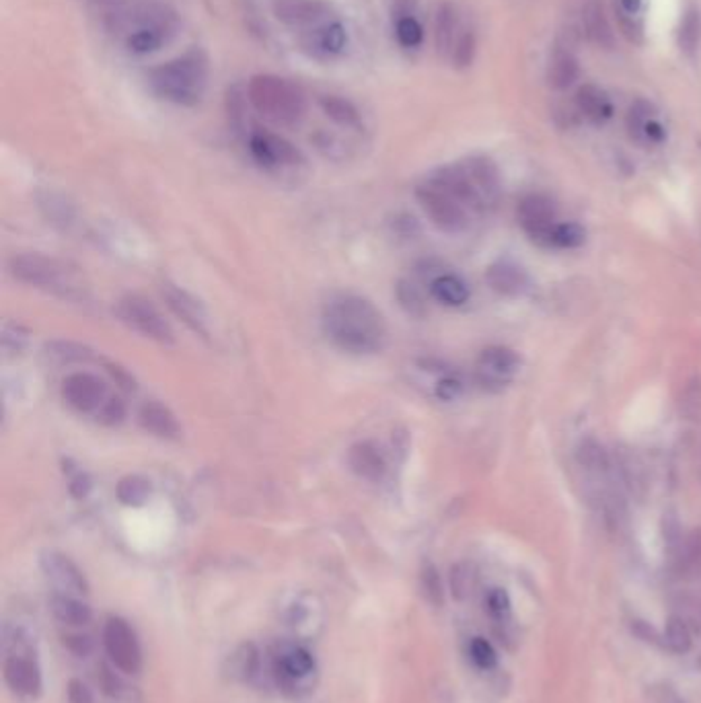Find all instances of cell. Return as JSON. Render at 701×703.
<instances>
[{"instance_id": "6da1fadb", "label": "cell", "mask_w": 701, "mask_h": 703, "mask_svg": "<svg viewBox=\"0 0 701 703\" xmlns=\"http://www.w3.org/2000/svg\"><path fill=\"white\" fill-rule=\"evenodd\" d=\"M323 329L339 350L366 356L387 344V323L374 304L356 294H339L323 309Z\"/></svg>"}, {"instance_id": "7a4b0ae2", "label": "cell", "mask_w": 701, "mask_h": 703, "mask_svg": "<svg viewBox=\"0 0 701 703\" xmlns=\"http://www.w3.org/2000/svg\"><path fill=\"white\" fill-rule=\"evenodd\" d=\"M208 78H211V60L202 48L187 50L147 72L148 89L158 99L182 107L200 104L208 89Z\"/></svg>"}, {"instance_id": "3957f363", "label": "cell", "mask_w": 701, "mask_h": 703, "mask_svg": "<svg viewBox=\"0 0 701 703\" xmlns=\"http://www.w3.org/2000/svg\"><path fill=\"white\" fill-rule=\"evenodd\" d=\"M245 95L253 110L274 124L294 126L305 118V93L299 85L282 77L256 75L245 89Z\"/></svg>"}, {"instance_id": "277c9868", "label": "cell", "mask_w": 701, "mask_h": 703, "mask_svg": "<svg viewBox=\"0 0 701 703\" xmlns=\"http://www.w3.org/2000/svg\"><path fill=\"white\" fill-rule=\"evenodd\" d=\"M9 267L14 278L29 286L49 290L64 299H78L83 294V284L78 282L76 274L56 257L41 256V253H23V256H14Z\"/></svg>"}, {"instance_id": "5b68a950", "label": "cell", "mask_w": 701, "mask_h": 703, "mask_svg": "<svg viewBox=\"0 0 701 703\" xmlns=\"http://www.w3.org/2000/svg\"><path fill=\"white\" fill-rule=\"evenodd\" d=\"M136 29L128 33L126 48L130 54L148 56L161 50L177 33L179 19L169 6L147 5L136 13Z\"/></svg>"}, {"instance_id": "8992f818", "label": "cell", "mask_w": 701, "mask_h": 703, "mask_svg": "<svg viewBox=\"0 0 701 703\" xmlns=\"http://www.w3.org/2000/svg\"><path fill=\"white\" fill-rule=\"evenodd\" d=\"M416 198L430 222L443 233L459 235L469 229L472 212L453 194L446 192L443 185H438L436 181L426 177V181L418 185Z\"/></svg>"}, {"instance_id": "52a82bcc", "label": "cell", "mask_w": 701, "mask_h": 703, "mask_svg": "<svg viewBox=\"0 0 701 703\" xmlns=\"http://www.w3.org/2000/svg\"><path fill=\"white\" fill-rule=\"evenodd\" d=\"M115 315L120 317L121 323H126L128 328L142 333L144 338L155 339L158 344H173L175 336H173L171 325L167 319L161 315L153 302H148L142 296L130 294L120 299L115 304Z\"/></svg>"}, {"instance_id": "ba28073f", "label": "cell", "mask_w": 701, "mask_h": 703, "mask_svg": "<svg viewBox=\"0 0 701 703\" xmlns=\"http://www.w3.org/2000/svg\"><path fill=\"white\" fill-rule=\"evenodd\" d=\"M523 368L520 354L506 346H490L475 362L477 383L488 391H502L517 379Z\"/></svg>"}, {"instance_id": "9c48e42d", "label": "cell", "mask_w": 701, "mask_h": 703, "mask_svg": "<svg viewBox=\"0 0 701 703\" xmlns=\"http://www.w3.org/2000/svg\"><path fill=\"white\" fill-rule=\"evenodd\" d=\"M520 227L531 241L549 248L553 229L558 227V206L545 194H529L520 200L517 208Z\"/></svg>"}, {"instance_id": "30bf717a", "label": "cell", "mask_w": 701, "mask_h": 703, "mask_svg": "<svg viewBox=\"0 0 701 703\" xmlns=\"http://www.w3.org/2000/svg\"><path fill=\"white\" fill-rule=\"evenodd\" d=\"M105 652L113 666L126 675H136L142 666L140 644L136 640L134 629L124 619L112 617L107 619L103 629Z\"/></svg>"}, {"instance_id": "8fae6325", "label": "cell", "mask_w": 701, "mask_h": 703, "mask_svg": "<svg viewBox=\"0 0 701 703\" xmlns=\"http://www.w3.org/2000/svg\"><path fill=\"white\" fill-rule=\"evenodd\" d=\"M110 397L105 383L91 373H72L62 383V400L78 414L97 416Z\"/></svg>"}, {"instance_id": "7c38bea8", "label": "cell", "mask_w": 701, "mask_h": 703, "mask_svg": "<svg viewBox=\"0 0 701 703\" xmlns=\"http://www.w3.org/2000/svg\"><path fill=\"white\" fill-rule=\"evenodd\" d=\"M270 6L282 25L294 29L319 27L334 11L328 0H270Z\"/></svg>"}, {"instance_id": "4fadbf2b", "label": "cell", "mask_w": 701, "mask_h": 703, "mask_svg": "<svg viewBox=\"0 0 701 703\" xmlns=\"http://www.w3.org/2000/svg\"><path fill=\"white\" fill-rule=\"evenodd\" d=\"M41 572L46 574L48 582L54 586L58 594H70V597H81L89 592V584L78 565L68 555L60 552L41 554Z\"/></svg>"}, {"instance_id": "5bb4252c", "label": "cell", "mask_w": 701, "mask_h": 703, "mask_svg": "<svg viewBox=\"0 0 701 703\" xmlns=\"http://www.w3.org/2000/svg\"><path fill=\"white\" fill-rule=\"evenodd\" d=\"M249 150L253 158L262 167H267V169L302 163V152L292 142H288L278 134L264 132V130H257V132L249 136Z\"/></svg>"}, {"instance_id": "9a60e30c", "label": "cell", "mask_w": 701, "mask_h": 703, "mask_svg": "<svg viewBox=\"0 0 701 703\" xmlns=\"http://www.w3.org/2000/svg\"><path fill=\"white\" fill-rule=\"evenodd\" d=\"M161 294L167 307L175 313L182 321L190 328L193 333H198L202 338L211 336V328H208V313L196 296L187 293V290L179 288L171 282H165L161 286Z\"/></svg>"}, {"instance_id": "2e32d148", "label": "cell", "mask_w": 701, "mask_h": 703, "mask_svg": "<svg viewBox=\"0 0 701 703\" xmlns=\"http://www.w3.org/2000/svg\"><path fill=\"white\" fill-rule=\"evenodd\" d=\"M459 163L463 165L465 173L469 176V179H472V184L475 185V190L480 194V198L483 200L486 208L488 210L494 208L502 194V179L496 163L491 161L490 157H481V155L467 157Z\"/></svg>"}, {"instance_id": "e0dca14e", "label": "cell", "mask_w": 701, "mask_h": 703, "mask_svg": "<svg viewBox=\"0 0 701 703\" xmlns=\"http://www.w3.org/2000/svg\"><path fill=\"white\" fill-rule=\"evenodd\" d=\"M4 680L17 695L35 698L41 689V672L23 652H11L4 658Z\"/></svg>"}, {"instance_id": "ac0fdd59", "label": "cell", "mask_w": 701, "mask_h": 703, "mask_svg": "<svg viewBox=\"0 0 701 703\" xmlns=\"http://www.w3.org/2000/svg\"><path fill=\"white\" fill-rule=\"evenodd\" d=\"M486 282L494 293L502 296H523L531 286L529 274L525 272L523 266H518L510 259H498L486 270Z\"/></svg>"}, {"instance_id": "d6986e66", "label": "cell", "mask_w": 701, "mask_h": 703, "mask_svg": "<svg viewBox=\"0 0 701 703\" xmlns=\"http://www.w3.org/2000/svg\"><path fill=\"white\" fill-rule=\"evenodd\" d=\"M302 46L317 58L342 56L348 48V32L339 21H329V23L310 29L302 40Z\"/></svg>"}, {"instance_id": "ffe728a7", "label": "cell", "mask_w": 701, "mask_h": 703, "mask_svg": "<svg viewBox=\"0 0 701 703\" xmlns=\"http://www.w3.org/2000/svg\"><path fill=\"white\" fill-rule=\"evenodd\" d=\"M348 465L366 482H381L387 473V459L381 446L373 440L356 442L348 453Z\"/></svg>"}, {"instance_id": "44dd1931", "label": "cell", "mask_w": 701, "mask_h": 703, "mask_svg": "<svg viewBox=\"0 0 701 703\" xmlns=\"http://www.w3.org/2000/svg\"><path fill=\"white\" fill-rule=\"evenodd\" d=\"M139 422L144 430L155 434L158 438H179L182 434V426H179L177 418L167 405L158 401H147L139 411Z\"/></svg>"}, {"instance_id": "7402d4cb", "label": "cell", "mask_w": 701, "mask_h": 703, "mask_svg": "<svg viewBox=\"0 0 701 703\" xmlns=\"http://www.w3.org/2000/svg\"><path fill=\"white\" fill-rule=\"evenodd\" d=\"M315 671V658L305 648H291L278 658L276 675L284 687H296Z\"/></svg>"}, {"instance_id": "603a6c76", "label": "cell", "mask_w": 701, "mask_h": 703, "mask_svg": "<svg viewBox=\"0 0 701 703\" xmlns=\"http://www.w3.org/2000/svg\"><path fill=\"white\" fill-rule=\"evenodd\" d=\"M582 21L589 40L595 43V46L603 50H613V46H616V33H613L609 19H607L601 0H589L582 11Z\"/></svg>"}, {"instance_id": "cb8c5ba5", "label": "cell", "mask_w": 701, "mask_h": 703, "mask_svg": "<svg viewBox=\"0 0 701 703\" xmlns=\"http://www.w3.org/2000/svg\"><path fill=\"white\" fill-rule=\"evenodd\" d=\"M576 107L592 124H605L613 115V105L609 97L595 85H584L578 89Z\"/></svg>"}, {"instance_id": "d4e9b609", "label": "cell", "mask_w": 701, "mask_h": 703, "mask_svg": "<svg viewBox=\"0 0 701 703\" xmlns=\"http://www.w3.org/2000/svg\"><path fill=\"white\" fill-rule=\"evenodd\" d=\"M459 17L457 11L451 3H443L436 11V19H435V43H436V52L440 56H451L454 43H457L459 35Z\"/></svg>"}, {"instance_id": "484cf974", "label": "cell", "mask_w": 701, "mask_h": 703, "mask_svg": "<svg viewBox=\"0 0 701 703\" xmlns=\"http://www.w3.org/2000/svg\"><path fill=\"white\" fill-rule=\"evenodd\" d=\"M430 294L435 296L438 302L446 304V307H461L469 301L472 290H469L467 282L459 278L457 274H440L430 282Z\"/></svg>"}, {"instance_id": "4316f807", "label": "cell", "mask_w": 701, "mask_h": 703, "mask_svg": "<svg viewBox=\"0 0 701 703\" xmlns=\"http://www.w3.org/2000/svg\"><path fill=\"white\" fill-rule=\"evenodd\" d=\"M49 608H52L54 617L58 621L67 623V626H86L91 621L93 611L91 607L83 603L78 597H70V594H54L49 600Z\"/></svg>"}, {"instance_id": "83f0119b", "label": "cell", "mask_w": 701, "mask_h": 703, "mask_svg": "<svg viewBox=\"0 0 701 703\" xmlns=\"http://www.w3.org/2000/svg\"><path fill=\"white\" fill-rule=\"evenodd\" d=\"M150 494H153V483L142 475H126L115 485V496H118L120 502L124 506H132V509L147 504Z\"/></svg>"}, {"instance_id": "f1b7e54d", "label": "cell", "mask_w": 701, "mask_h": 703, "mask_svg": "<svg viewBox=\"0 0 701 703\" xmlns=\"http://www.w3.org/2000/svg\"><path fill=\"white\" fill-rule=\"evenodd\" d=\"M319 105L323 113L336 124L346 128H360V113L352 101L337 95H323L319 97Z\"/></svg>"}, {"instance_id": "f546056e", "label": "cell", "mask_w": 701, "mask_h": 703, "mask_svg": "<svg viewBox=\"0 0 701 703\" xmlns=\"http://www.w3.org/2000/svg\"><path fill=\"white\" fill-rule=\"evenodd\" d=\"M578 75H580V68H578V60L572 52L562 50V52L555 54L552 67H549V85H552L553 89H568V86L576 83Z\"/></svg>"}, {"instance_id": "4dcf8cb0", "label": "cell", "mask_w": 701, "mask_h": 703, "mask_svg": "<svg viewBox=\"0 0 701 703\" xmlns=\"http://www.w3.org/2000/svg\"><path fill=\"white\" fill-rule=\"evenodd\" d=\"M652 120H656V107L646 99H635L630 105V110H627V118H625V126H627V132L632 136V140H635L638 144L644 142L646 126Z\"/></svg>"}, {"instance_id": "1f68e13d", "label": "cell", "mask_w": 701, "mask_h": 703, "mask_svg": "<svg viewBox=\"0 0 701 703\" xmlns=\"http://www.w3.org/2000/svg\"><path fill=\"white\" fill-rule=\"evenodd\" d=\"M576 461L578 465L587 471H595V473H605V471L609 469V455L592 438L580 442V446H578L576 451Z\"/></svg>"}, {"instance_id": "d6a6232c", "label": "cell", "mask_w": 701, "mask_h": 703, "mask_svg": "<svg viewBox=\"0 0 701 703\" xmlns=\"http://www.w3.org/2000/svg\"><path fill=\"white\" fill-rule=\"evenodd\" d=\"M587 241V229L578 222H558L553 229L549 248L555 249H578Z\"/></svg>"}, {"instance_id": "836d02e7", "label": "cell", "mask_w": 701, "mask_h": 703, "mask_svg": "<svg viewBox=\"0 0 701 703\" xmlns=\"http://www.w3.org/2000/svg\"><path fill=\"white\" fill-rule=\"evenodd\" d=\"M395 38L403 48H418L424 41V27L411 13H400L395 21Z\"/></svg>"}, {"instance_id": "e575fe53", "label": "cell", "mask_w": 701, "mask_h": 703, "mask_svg": "<svg viewBox=\"0 0 701 703\" xmlns=\"http://www.w3.org/2000/svg\"><path fill=\"white\" fill-rule=\"evenodd\" d=\"M691 632L689 626L681 617H670L664 629V646L673 654H688L691 650Z\"/></svg>"}, {"instance_id": "d590c367", "label": "cell", "mask_w": 701, "mask_h": 703, "mask_svg": "<svg viewBox=\"0 0 701 703\" xmlns=\"http://www.w3.org/2000/svg\"><path fill=\"white\" fill-rule=\"evenodd\" d=\"M699 43V13L696 6H689L683 14L681 27H679V48L683 50L685 54H693L696 52Z\"/></svg>"}, {"instance_id": "8d00e7d4", "label": "cell", "mask_w": 701, "mask_h": 703, "mask_svg": "<svg viewBox=\"0 0 701 703\" xmlns=\"http://www.w3.org/2000/svg\"><path fill=\"white\" fill-rule=\"evenodd\" d=\"M475 568L472 563H457L451 570V590L457 600H465L475 589Z\"/></svg>"}, {"instance_id": "74e56055", "label": "cell", "mask_w": 701, "mask_h": 703, "mask_svg": "<svg viewBox=\"0 0 701 703\" xmlns=\"http://www.w3.org/2000/svg\"><path fill=\"white\" fill-rule=\"evenodd\" d=\"M679 410L685 419L697 422L701 419V379L696 376L685 385L681 393V401H679Z\"/></svg>"}, {"instance_id": "f35d334b", "label": "cell", "mask_w": 701, "mask_h": 703, "mask_svg": "<svg viewBox=\"0 0 701 703\" xmlns=\"http://www.w3.org/2000/svg\"><path fill=\"white\" fill-rule=\"evenodd\" d=\"M397 299H400L401 307L408 311L409 315H424L426 313V301L414 282L409 280H400L397 282Z\"/></svg>"}, {"instance_id": "ab89813d", "label": "cell", "mask_w": 701, "mask_h": 703, "mask_svg": "<svg viewBox=\"0 0 701 703\" xmlns=\"http://www.w3.org/2000/svg\"><path fill=\"white\" fill-rule=\"evenodd\" d=\"M486 608H488L491 619H494L496 623H500V626H504V623L510 619V613H512V603H510L508 592H506L504 589H491L486 597Z\"/></svg>"}, {"instance_id": "60d3db41", "label": "cell", "mask_w": 701, "mask_h": 703, "mask_svg": "<svg viewBox=\"0 0 701 703\" xmlns=\"http://www.w3.org/2000/svg\"><path fill=\"white\" fill-rule=\"evenodd\" d=\"M29 339V331L19 323H11L6 321L3 325V350L9 354V356H17L25 350Z\"/></svg>"}, {"instance_id": "b9f144b4", "label": "cell", "mask_w": 701, "mask_h": 703, "mask_svg": "<svg viewBox=\"0 0 701 703\" xmlns=\"http://www.w3.org/2000/svg\"><path fill=\"white\" fill-rule=\"evenodd\" d=\"M475 52H477V41L473 32H465L459 35L457 43L453 48V62L457 68H469L475 60Z\"/></svg>"}, {"instance_id": "7bdbcfd3", "label": "cell", "mask_w": 701, "mask_h": 703, "mask_svg": "<svg viewBox=\"0 0 701 703\" xmlns=\"http://www.w3.org/2000/svg\"><path fill=\"white\" fill-rule=\"evenodd\" d=\"M48 354L60 362H83L91 358V350L75 342H52L46 346Z\"/></svg>"}, {"instance_id": "ee69618b", "label": "cell", "mask_w": 701, "mask_h": 703, "mask_svg": "<svg viewBox=\"0 0 701 703\" xmlns=\"http://www.w3.org/2000/svg\"><path fill=\"white\" fill-rule=\"evenodd\" d=\"M64 473L68 477V490L70 494L76 500H83L89 496V491L93 488L89 473H85L83 469H78L76 465H72V461H64Z\"/></svg>"}, {"instance_id": "f6af8a7d", "label": "cell", "mask_w": 701, "mask_h": 703, "mask_svg": "<svg viewBox=\"0 0 701 703\" xmlns=\"http://www.w3.org/2000/svg\"><path fill=\"white\" fill-rule=\"evenodd\" d=\"M469 654H472V661L475 662V666H480L483 671L494 669L498 662L494 646H491L488 640H483V637H475L472 646H469Z\"/></svg>"}, {"instance_id": "bcb514c9", "label": "cell", "mask_w": 701, "mask_h": 703, "mask_svg": "<svg viewBox=\"0 0 701 703\" xmlns=\"http://www.w3.org/2000/svg\"><path fill=\"white\" fill-rule=\"evenodd\" d=\"M422 589H424L426 599H428L432 605H436V607L443 605V582H440L438 570L435 568V565L428 563L422 570Z\"/></svg>"}, {"instance_id": "7dc6e473", "label": "cell", "mask_w": 701, "mask_h": 703, "mask_svg": "<svg viewBox=\"0 0 701 703\" xmlns=\"http://www.w3.org/2000/svg\"><path fill=\"white\" fill-rule=\"evenodd\" d=\"M97 422H101L103 426H118L124 422L126 418V403L120 400V397H110V400L105 401L103 408H101L97 411Z\"/></svg>"}, {"instance_id": "c3c4849f", "label": "cell", "mask_w": 701, "mask_h": 703, "mask_svg": "<svg viewBox=\"0 0 701 703\" xmlns=\"http://www.w3.org/2000/svg\"><path fill=\"white\" fill-rule=\"evenodd\" d=\"M683 568H696L701 562V531H693L688 539L683 541L681 552H679Z\"/></svg>"}, {"instance_id": "681fc988", "label": "cell", "mask_w": 701, "mask_h": 703, "mask_svg": "<svg viewBox=\"0 0 701 703\" xmlns=\"http://www.w3.org/2000/svg\"><path fill=\"white\" fill-rule=\"evenodd\" d=\"M463 381L454 374H445L443 379H438L435 393L440 401H454L463 395Z\"/></svg>"}, {"instance_id": "f907efd6", "label": "cell", "mask_w": 701, "mask_h": 703, "mask_svg": "<svg viewBox=\"0 0 701 703\" xmlns=\"http://www.w3.org/2000/svg\"><path fill=\"white\" fill-rule=\"evenodd\" d=\"M245 97L241 91L237 89V86H233V89H229V95H227V113H229V122L233 124L237 130L243 126L245 122Z\"/></svg>"}, {"instance_id": "816d5d0a", "label": "cell", "mask_w": 701, "mask_h": 703, "mask_svg": "<svg viewBox=\"0 0 701 703\" xmlns=\"http://www.w3.org/2000/svg\"><path fill=\"white\" fill-rule=\"evenodd\" d=\"M68 701L70 703H95L89 687H86L83 680H78V679H72L68 683Z\"/></svg>"}, {"instance_id": "f5cc1de1", "label": "cell", "mask_w": 701, "mask_h": 703, "mask_svg": "<svg viewBox=\"0 0 701 703\" xmlns=\"http://www.w3.org/2000/svg\"><path fill=\"white\" fill-rule=\"evenodd\" d=\"M101 11L105 13V17L113 21L115 25H120V19H121V6H124V0H93Z\"/></svg>"}, {"instance_id": "db71d44e", "label": "cell", "mask_w": 701, "mask_h": 703, "mask_svg": "<svg viewBox=\"0 0 701 703\" xmlns=\"http://www.w3.org/2000/svg\"><path fill=\"white\" fill-rule=\"evenodd\" d=\"M64 644H67V646L78 656H86L91 652V642H89V637H85V635L83 637L81 635H68V637H64Z\"/></svg>"}, {"instance_id": "11a10c76", "label": "cell", "mask_w": 701, "mask_h": 703, "mask_svg": "<svg viewBox=\"0 0 701 703\" xmlns=\"http://www.w3.org/2000/svg\"><path fill=\"white\" fill-rule=\"evenodd\" d=\"M652 701L654 703H685L681 698H679L675 689H670V687H656Z\"/></svg>"}, {"instance_id": "9f6ffc18", "label": "cell", "mask_w": 701, "mask_h": 703, "mask_svg": "<svg viewBox=\"0 0 701 703\" xmlns=\"http://www.w3.org/2000/svg\"><path fill=\"white\" fill-rule=\"evenodd\" d=\"M619 5H621V11L625 14H632V17H635L642 9V0H619Z\"/></svg>"}]
</instances>
